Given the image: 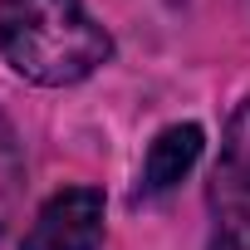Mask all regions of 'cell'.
Masks as SVG:
<instances>
[{
  "mask_svg": "<svg viewBox=\"0 0 250 250\" xmlns=\"http://www.w3.org/2000/svg\"><path fill=\"white\" fill-rule=\"evenodd\" d=\"M103 245V191L98 187H64L40 206L20 250H98Z\"/></svg>",
  "mask_w": 250,
  "mask_h": 250,
  "instance_id": "7a4b0ae2",
  "label": "cell"
},
{
  "mask_svg": "<svg viewBox=\"0 0 250 250\" xmlns=\"http://www.w3.org/2000/svg\"><path fill=\"white\" fill-rule=\"evenodd\" d=\"M201 128L196 123H172V128H162L143 157V177H138V196H162L172 191L201 157Z\"/></svg>",
  "mask_w": 250,
  "mask_h": 250,
  "instance_id": "3957f363",
  "label": "cell"
},
{
  "mask_svg": "<svg viewBox=\"0 0 250 250\" xmlns=\"http://www.w3.org/2000/svg\"><path fill=\"white\" fill-rule=\"evenodd\" d=\"M0 54L30 83H79L108 54V30L79 0H0Z\"/></svg>",
  "mask_w": 250,
  "mask_h": 250,
  "instance_id": "6da1fadb",
  "label": "cell"
},
{
  "mask_svg": "<svg viewBox=\"0 0 250 250\" xmlns=\"http://www.w3.org/2000/svg\"><path fill=\"white\" fill-rule=\"evenodd\" d=\"M20 152H15V138L0 128V226H5V216H10V206H15V196H20Z\"/></svg>",
  "mask_w": 250,
  "mask_h": 250,
  "instance_id": "5b68a950",
  "label": "cell"
},
{
  "mask_svg": "<svg viewBox=\"0 0 250 250\" xmlns=\"http://www.w3.org/2000/svg\"><path fill=\"white\" fill-rule=\"evenodd\" d=\"M206 250H250V211H226L216 221Z\"/></svg>",
  "mask_w": 250,
  "mask_h": 250,
  "instance_id": "8992f818",
  "label": "cell"
},
{
  "mask_svg": "<svg viewBox=\"0 0 250 250\" xmlns=\"http://www.w3.org/2000/svg\"><path fill=\"white\" fill-rule=\"evenodd\" d=\"M226 172H230V182H240L250 191V98L226 123Z\"/></svg>",
  "mask_w": 250,
  "mask_h": 250,
  "instance_id": "277c9868",
  "label": "cell"
}]
</instances>
